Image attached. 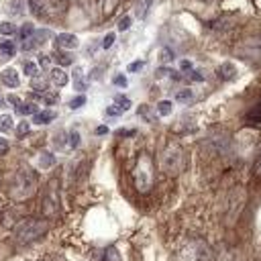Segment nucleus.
Returning <instances> with one entry per match:
<instances>
[{
	"label": "nucleus",
	"instance_id": "nucleus-22",
	"mask_svg": "<svg viewBox=\"0 0 261 261\" xmlns=\"http://www.w3.org/2000/svg\"><path fill=\"white\" fill-rule=\"evenodd\" d=\"M192 98H194L192 90H179V92L175 94V100H177L179 104H190V102H192Z\"/></svg>",
	"mask_w": 261,
	"mask_h": 261
},
{
	"label": "nucleus",
	"instance_id": "nucleus-1",
	"mask_svg": "<svg viewBox=\"0 0 261 261\" xmlns=\"http://www.w3.org/2000/svg\"><path fill=\"white\" fill-rule=\"evenodd\" d=\"M153 179H155L153 159L147 151H141L135 161V167H133V186L139 194H147L153 188Z\"/></svg>",
	"mask_w": 261,
	"mask_h": 261
},
{
	"label": "nucleus",
	"instance_id": "nucleus-34",
	"mask_svg": "<svg viewBox=\"0 0 261 261\" xmlns=\"http://www.w3.org/2000/svg\"><path fill=\"white\" fill-rule=\"evenodd\" d=\"M104 112H106V116H110V118H116V116H120V112H122V110H120L118 106H114V104H112V106H108Z\"/></svg>",
	"mask_w": 261,
	"mask_h": 261
},
{
	"label": "nucleus",
	"instance_id": "nucleus-42",
	"mask_svg": "<svg viewBox=\"0 0 261 261\" xmlns=\"http://www.w3.org/2000/svg\"><path fill=\"white\" fill-rule=\"evenodd\" d=\"M6 151H8V141L4 137H0V155L6 153Z\"/></svg>",
	"mask_w": 261,
	"mask_h": 261
},
{
	"label": "nucleus",
	"instance_id": "nucleus-20",
	"mask_svg": "<svg viewBox=\"0 0 261 261\" xmlns=\"http://www.w3.org/2000/svg\"><path fill=\"white\" fill-rule=\"evenodd\" d=\"M73 80H75V82H73V88H75L77 92L88 88V82H86V77H84V73H82L80 69H75V71H73Z\"/></svg>",
	"mask_w": 261,
	"mask_h": 261
},
{
	"label": "nucleus",
	"instance_id": "nucleus-13",
	"mask_svg": "<svg viewBox=\"0 0 261 261\" xmlns=\"http://www.w3.org/2000/svg\"><path fill=\"white\" fill-rule=\"evenodd\" d=\"M37 163H39V167H41V169H49V167H53V165H55V155H53V153H49V151H43V153H39Z\"/></svg>",
	"mask_w": 261,
	"mask_h": 261
},
{
	"label": "nucleus",
	"instance_id": "nucleus-43",
	"mask_svg": "<svg viewBox=\"0 0 261 261\" xmlns=\"http://www.w3.org/2000/svg\"><path fill=\"white\" fill-rule=\"evenodd\" d=\"M255 175L261 177V153H259V157H257V161H255Z\"/></svg>",
	"mask_w": 261,
	"mask_h": 261
},
{
	"label": "nucleus",
	"instance_id": "nucleus-3",
	"mask_svg": "<svg viewBox=\"0 0 261 261\" xmlns=\"http://www.w3.org/2000/svg\"><path fill=\"white\" fill-rule=\"evenodd\" d=\"M35 188H37V175H35L31 169L22 167V169H18V171L14 173V177L10 179V184H8V194H10L12 200H27L29 196L35 194Z\"/></svg>",
	"mask_w": 261,
	"mask_h": 261
},
{
	"label": "nucleus",
	"instance_id": "nucleus-10",
	"mask_svg": "<svg viewBox=\"0 0 261 261\" xmlns=\"http://www.w3.org/2000/svg\"><path fill=\"white\" fill-rule=\"evenodd\" d=\"M0 82H2L6 88H16V86L20 84L18 71H16V69H12V67H6V69H2V73H0Z\"/></svg>",
	"mask_w": 261,
	"mask_h": 261
},
{
	"label": "nucleus",
	"instance_id": "nucleus-16",
	"mask_svg": "<svg viewBox=\"0 0 261 261\" xmlns=\"http://www.w3.org/2000/svg\"><path fill=\"white\" fill-rule=\"evenodd\" d=\"M247 120L249 122H261V100L251 106V110L247 112Z\"/></svg>",
	"mask_w": 261,
	"mask_h": 261
},
{
	"label": "nucleus",
	"instance_id": "nucleus-36",
	"mask_svg": "<svg viewBox=\"0 0 261 261\" xmlns=\"http://www.w3.org/2000/svg\"><path fill=\"white\" fill-rule=\"evenodd\" d=\"M112 84H114V86H118V88H126V84H128V82H126V77H124L122 73H118V75H114V82H112Z\"/></svg>",
	"mask_w": 261,
	"mask_h": 261
},
{
	"label": "nucleus",
	"instance_id": "nucleus-39",
	"mask_svg": "<svg viewBox=\"0 0 261 261\" xmlns=\"http://www.w3.org/2000/svg\"><path fill=\"white\" fill-rule=\"evenodd\" d=\"M31 88H33V90H39V92H45L47 84H45L43 80H35V82H31Z\"/></svg>",
	"mask_w": 261,
	"mask_h": 261
},
{
	"label": "nucleus",
	"instance_id": "nucleus-24",
	"mask_svg": "<svg viewBox=\"0 0 261 261\" xmlns=\"http://www.w3.org/2000/svg\"><path fill=\"white\" fill-rule=\"evenodd\" d=\"M171 102L169 100H161L159 104H157V112L161 114V116H167V114H171Z\"/></svg>",
	"mask_w": 261,
	"mask_h": 261
},
{
	"label": "nucleus",
	"instance_id": "nucleus-25",
	"mask_svg": "<svg viewBox=\"0 0 261 261\" xmlns=\"http://www.w3.org/2000/svg\"><path fill=\"white\" fill-rule=\"evenodd\" d=\"M139 114H141V118H145V120H149V122H155V120H157V118L153 116L151 106H145V104H143V106L139 108Z\"/></svg>",
	"mask_w": 261,
	"mask_h": 261
},
{
	"label": "nucleus",
	"instance_id": "nucleus-11",
	"mask_svg": "<svg viewBox=\"0 0 261 261\" xmlns=\"http://www.w3.org/2000/svg\"><path fill=\"white\" fill-rule=\"evenodd\" d=\"M49 77H51V82H53L57 88H63V86L69 82V75H67L65 69H61V67H53V69L49 71Z\"/></svg>",
	"mask_w": 261,
	"mask_h": 261
},
{
	"label": "nucleus",
	"instance_id": "nucleus-21",
	"mask_svg": "<svg viewBox=\"0 0 261 261\" xmlns=\"http://www.w3.org/2000/svg\"><path fill=\"white\" fill-rule=\"evenodd\" d=\"M12 126H14L12 116H10V114H2V116H0V133H10Z\"/></svg>",
	"mask_w": 261,
	"mask_h": 261
},
{
	"label": "nucleus",
	"instance_id": "nucleus-40",
	"mask_svg": "<svg viewBox=\"0 0 261 261\" xmlns=\"http://www.w3.org/2000/svg\"><path fill=\"white\" fill-rule=\"evenodd\" d=\"M114 39H116V37H114V33H108V35L104 37V41H102V47H104V49H108V47L114 43Z\"/></svg>",
	"mask_w": 261,
	"mask_h": 261
},
{
	"label": "nucleus",
	"instance_id": "nucleus-15",
	"mask_svg": "<svg viewBox=\"0 0 261 261\" xmlns=\"http://www.w3.org/2000/svg\"><path fill=\"white\" fill-rule=\"evenodd\" d=\"M151 4H153V0H137V4H135V16L137 18H145L147 12H149V8H151Z\"/></svg>",
	"mask_w": 261,
	"mask_h": 261
},
{
	"label": "nucleus",
	"instance_id": "nucleus-17",
	"mask_svg": "<svg viewBox=\"0 0 261 261\" xmlns=\"http://www.w3.org/2000/svg\"><path fill=\"white\" fill-rule=\"evenodd\" d=\"M16 53V45L10 41H0V55L2 57H12Z\"/></svg>",
	"mask_w": 261,
	"mask_h": 261
},
{
	"label": "nucleus",
	"instance_id": "nucleus-44",
	"mask_svg": "<svg viewBox=\"0 0 261 261\" xmlns=\"http://www.w3.org/2000/svg\"><path fill=\"white\" fill-rule=\"evenodd\" d=\"M94 133H96V135H106V133H108V126H106V124H100V126H96Z\"/></svg>",
	"mask_w": 261,
	"mask_h": 261
},
{
	"label": "nucleus",
	"instance_id": "nucleus-23",
	"mask_svg": "<svg viewBox=\"0 0 261 261\" xmlns=\"http://www.w3.org/2000/svg\"><path fill=\"white\" fill-rule=\"evenodd\" d=\"M130 98H126V96H122V94H118V96H114V106H118L120 110H128L130 108Z\"/></svg>",
	"mask_w": 261,
	"mask_h": 261
},
{
	"label": "nucleus",
	"instance_id": "nucleus-19",
	"mask_svg": "<svg viewBox=\"0 0 261 261\" xmlns=\"http://www.w3.org/2000/svg\"><path fill=\"white\" fill-rule=\"evenodd\" d=\"M16 33H18V39H20V41H27V39L35 33V27H33V22H24Z\"/></svg>",
	"mask_w": 261,
	"mask_h": 261
},
{
	"label": "nucleus",
	"instance_id": "nucleus-6",
	"mask_svg": "<svg viewBox=\"0 0 261 261\" xmlns=\"http://www.w3.org/2000/svg\"><path fill=\"white\" fill-rule=\"evenodd\" d=\"M80 145V133L77 130H61L53 137V147L57 151H65V149H75Z\"/></svg>",
	"mask_w": 261,
	"mask_h": 261
},
{
	"label": "nucleus",
	"instance_id": "nucleus-31",
	"mask_svg": "<svg viewBox=\"0 0 261 261\" xmlns=\"http://www.w3.org/2000/svg\"><path fill=\"white\" fill-rule=\"evenodd\" d=\"M159 59H161L163 63H167V61H171V59H173V51H171L169 47H163V49L159 51Z\"/></svg>",
	"mask_w": 261,
	"mask_h": 261
},
{
	"label": "nucleus",
	"instance_id": "nucleus-28",
	"mask_svg": "<svg viewBox=\"0 0 261 261\" xmlns=\"http://www.w3.org/2000/svg\"><path fill=\"white\" fill-rule=\"evenodd\" d=\"M43 102L53 106V104L59 102V94H57V92H43Z\"/></svg>",
	"mask_w": 261,
	"mask_h": 261
},
{
	"label": "nucleus",
	"instance_id": "nucleus-2",
	"mask_svg": "<svg viewBox=\"0 0 261 261\" xmlns=\"http://www.w3.org/2000/svg\"><path fill=\"white\" fill-rule=\"evenodd\" d=\"M49 230V222L43 218H22L20 222L14 224V241L18 245H31L35 241H39L45 232Z\"/></svg>",
	"mask_w": 261,
	"mask_h": 261
},
{
	"label": "nucleus",
	"instance_id": "nucleus-38",
	"mask_svg": "<svg viewBox=\"0 0 261 261\" xmlns=\"http://www.w3.org/2000/svg\"><path fill=\"white\" fill-rule=\"evenodd\" d=\"M179 69L190 73V71L194 69V65H192V61H190V59H181V61H179Z\"/></svg>",
	"mask_w": 261,
	"mask_h": 261
},
{
	"label": "nucleus",
	"instance_id": "nucleus-33",
	"mask_svg": "<svg viewBox=\"0 0 261 261\" xmlns=\"http://www.w3.org/2000/svg\"><path fill=\"white\" fill-rule=\"evenodd\" d=\"M84 104H86V96H84V94H82V96H75L73 100L67 102L69 108H80V106H84Z\"/></svg>",
	"mask_w": 261,
	"mask_h": 261
},
{
	"label": "nucleus",
	"instance_id": "nucleus-9",
	"mask_svg": "<svg viewBox=\"0 0 261 261\" xmlns=\"http://www.w3.org/2000/svg\"><path fill=\"white\" fill-rule=\"evenodd\" d=\"M55 43H57L59 49H67L69 51V49H75L80 41H77V37L73 33H59L57 39H55Z\"/></svg>",
	"mask_w": 261,
	"mask_h": 261
},
{
	"label": "nucleus",
	"instance_id": "nucleus-32",
	"mask_svg": "<svg viewBox=\"0 0 261 261\" xmlns=\"http://www.w3.org/2000/svg\"><path fill=\"white\" fill-rule=\"evenodd\" d=\"M143 65H145V61H141V59H137V61H130V63L126 65V71H130V73H137V71H141V69H143Z\"/></svg>",
	"mask_w": 261,
	"mask_h": 261
},
{
	"label": "nucleus",
	"instance_id": "nucleus-8",
	"mask_svg": "<svg viewBox=\"0 0 261 261\" xmlns=\"http://www.w3.org/2000/svg\"><path fill=\"white\" fill-rule=\"evenodd\" d=\"M43 212L51 214V216H55L59 212V202H57V192L55 190H51V192L47 190V196L43 200Z\"/></svg>",
	"mask_w": 261,
	"mask_h": 261
},
{
	"label": "nucleus",
	"instance_id": "nucleus-18",
	"mask_svg": "<svg viewBox=\"0 0 261 261\" xmlns=\"http://www.w3.org/2000/svg\"><path fill=\"white\" fill-rule=\"evenodd\" d=\"M22 71L33 80L37 73H39V65H37V61H31V59H27L24 63H22Z\"/></svg>",
	"mask_w": 261,
	"mask_h": 261
},
{
	"label": "nucleus",
	"instance_id": "nucleus-26",
	"mask_svg": "<svg viewBox=\"0 0 261 261\" xmlns=\"http://www.w3.org/2000/svg\"><path fill=\"white\" fill-rule=\"evenodd\" d=\"M55 59H57L61 65H69V63H73V55H71V53H63V51L55 53Z\"/></svg>",
	"mask_w": 261,
	"mask_h": 261
},
{
	"label": "nucleus",
	"instance_id": "nucleus-4",
	"mask_svg": "<svg viewBox=\"0 0 261 261\" xmlns=\"http://www.w3.org/2000/svg\"><path fill=\"white\" fill-rule=\"evenodd\" d=\"M186 167V153L179 145H169L161 153V169L167 175H179Z\"/></svg>",
	"mask_w": 261,
	"mask_h": 261
},
{
	"label": "nucleus",
	"instance_id": "nucleus-7",
	"mask_svg": "<svg viewBox=\"0 0 261 261\" xmlns=\"http://www.w3.org/2000/svg\"><path fill=\"white\" fill-rule=\"evenodd\" d=\"M51 39V31L49 29H39V31H35L27 41H22L20 43V49L22 51H33V49H37V47H41L45 41H49Z\"/></svg>",
	"mask_w": 261,
	"mask_h": 261
},
{
	"label": "nucleus",
	"instance_id": "nucleus-41",
	"mask_svg": "<svg viewBox=\"0 0 261 261\" xmlns=\"http://www.w3.org/2000/svg\"><path fill=\"white\" fill-rule=\"evenodd\" d=\"M190 80H192V82H202L204 77H202L200 71H194V69H192V71H190Z\"/></svg>",
	"mask_w": 261,
	"mask_h": 261
},
{
	"label": "nucleus",
	"instance_id": "nucleus-29",
	"mask_svg": "<svg viewBox=\"0 0 261 261\" xmlns=\"http://www.w3.org/2000/svg\"><path fill=\"white\" fill-rule=\"evenodd\" d=\"M0 33L6 35V37H10V35L16 33V27H14L12 22H0Z\"/></svg>",
	"mask_w": 261,
	"mask_h": 261
},
{
	"label": "nucleus",
	"instance_id": "nucleus-12",
	"mask_svg": "<svg viewBox=\"0 0 261 261\" xmlns=\"http://www.w3.org/2000/svg\"><path fill=\"white\" fill-rule=\"evenodd\" d=\"M57 118V112H53V110H39L35 116H33V122L35 124H49V122H53Z\"/></svg>",
	"mask_w": 261,
	"mask_h": 261
},
{
	"label": "nucleus",
	"instance_id": "nucleus-35",
	"mask_svg": "<svg viewBox=\"0 0 261 261\" xmlns=\"http://www.w3.org/2000/svg\"><path fill=\"white\" fill-rule=\"evenodd\" d=\"M39 63H41V67H43V69H47V71H49V69H53V67H51V63H53V57H47V55H43V57L39 59Z\"/></svg>",
	"mask_w": 261,
	"mask_h": 261
},
{
	"label": "nucleus",
	"instance_id": "nucleus-37",
	"mask_svg": "<svg viewBox=\"0 0 261 261\" xmlns=\"http://www.w3.org/2000/svg\"><path fill=\"white\" fill-rule=\"evenodd\" d=\"M128 27H130V16H122L118 20V31H126Z\"/></svg>",
	"mask_w": 261,
	"mask_h": 261
},
{
	"label": "nucleus",
	"instance_id": "nucleus-30",
	"mask_svg": "<svg viewBox=\"0 0 261 261\" xmlns=\"http://www.w3.org/2000/svg\"><path fill=\"white\" fill-rule=\"evenodd\" d=\"M102 253H104V261H118V253H116L114 247H108V249H104Z\"/></svg>",
	"mask_w": 261,
	"mask_h": 261
},
{
	"label": "nucleus",
	"instance_id": "nucleus-27",
	"mask_svg": "<svg viewBox=\"0 0 261 261\" xmlns=\"http://www.w3.org/2000/svg\"><path fill=\"white\" fill-rule=\"evenodd\" d=\"M29 128H31V124H29L27 120H20V122L16 124V130H14V133H16V137L20 139V137H27V135H29Z\"/></svg>",
	"mask_w": 261,
	"mask_h": 261
},
{
	"label": "nucleus",
	"instance_id": "nucleus-5",
	"mask_svg": "<svg viewBox=\"0 0 261 261\" xmlns=\"http://www.w3.org/2000/svg\"><path fill=\"white\" fill-rule=\"evenodd\" d=\"M27 2H29V10L35 16H41V18L55 16V14L63 12L65 6H67L65 0H27Z\"/></svg>",
	"mask_w": 261,
	"mask_h": 261
},
{
	"label": "nucleus",
	"instance_id": "nucleus-14",
	"mask_svg": "<svg viewBox=\"0 0 261 261\" xmlns=\"http://www.w3.org/2000/svg\"><path fill=\"white\" fill-rule=\"evenodd\" d=\"M218 75H220L224 82H228V80L237 77V67H234L232 63H222V65L218 67Z\"/></svg>",
	"mask_w": 261,
	"mask_h": 261
}]
</instances>
